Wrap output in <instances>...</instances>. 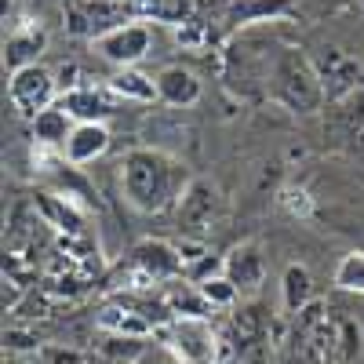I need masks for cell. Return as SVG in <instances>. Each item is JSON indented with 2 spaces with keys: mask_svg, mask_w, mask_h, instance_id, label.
Returning <instances> with one entry per match:
<instances>
[{
  "mask_svg": "<svg viewBox=\"0 0 364 364\" xmlns=\"http://www.w3.org/2000/svg\"><path fill=\"white\" fill-rule=\"evenodd\" d=\"M190 182L193 178L186 175V168L164 149H132L120 161V193L142 215L178 204Z\"/></svg>",
  "mask_w": 364,
  "mask_h": 364,
  "instance_id": "obj_1",
  "label": "cell"
},
{
  "mask_svg": "<svg viewBox=\"0 0 364 364\" xmlns=\"http://www.w3.org/2000/svg\"><path fill=\"white\" fill-rule=\"evenodd\" d=\"M273 99L281 106H288L291 113H317L324 106V84L317 66L306 55L299 51H284L273 66Z\"/></svg>",
  "mask_w": 364,
  "mask_h": 364,
  "instance_id": "obj_2",
  "label": "cell"
},
{
  "mask_svg": "<svg viewBox=\"0 0 364 364\" xmlns=\"http://www.w3.org/2000/svg\"><path fill=\"white\" fill-rule=\"evenodd\" d=\"M226 219V200L223 190L215 186L211 178H193L182 200L175 204V223L178 233L190 237V240H208Z\"/></svg>",
  "mask_w": 364,
  "mask_h": 364,
  "instance_id": "obj_3",
  "label": "cell"
},
{
  "mask_svg": "<svg viewBox=\"0 0 364 364\" xmlns=\"http://www.w3.org/2000/svg\"><path fill=\"white\" fill-rule=\"evenodd\" d=\"M168 350L175 364H215L219 360V336L208 317H171L164 328Z\"/></svg>",
  "mask_w": 364,
  "mask_h": 364,
  "instance_id": "obj_4",
  "label": "cell"
},
{
  "mask_svg": "<svg viewBox=\"0 0 364 364\" xmlns=\"http://www.w3.org/2000/svg\"><path fill=\"white\" fill-rule=\"evenodd\" d=\"M55 91H58V80L44 70V66H26L18 73H11L8 80V99L11 106L22 113V117H41L44 109L55 106Z\"/></svg>",
  "mask_w": 364,
  "mask_h": 364,
  "instance_id": "obj_5",
  "label": "cell"
},
{
  "mask_svg": "<svg viewBox=\"0 0 364 364\" xmlns=\"http://www.w3.org/2000/svg\"><path fill=\"white\" fill-rule=\"evenodd\" d=\"M314 66H317V73H321V84H324L328 102H346L350 95H357V91L364 87V66H360V58H353V55H346V51L328 48Z\"/></svg>",
  "mask_w": 364,
  "mask_h": 364,
  "instance_id": "obj_6",
  "label": "cell"
},
{
  "mask_svg": "<svg viewBox=\"0 0 364 364\" xmlns=\"http://www.w3.org/2000/svg\"><path fill=\"white\" fill-rule=\"evenodd\" d=\"M149 41L154 37H149V29L142 22H124V26L109 29V33L95 37V48H99V55L106 58V63H113L120 70H132L139 58H146Z\"/></svg>",
  "mask_w": 364,
  "mask_h": 364,
  "instance_id": "obj_7",
  "label": "cell"
},
{
  "mask_svg": "<svg viewBox=\"0 0 364 364\" xmlns=\"http://www.w3.org/2000/svg\"><path fill=\"white\" fill-rule=\"evenodd\" d=\"M132 266H139L142 273H149L157 284L175 281L178 273H186V262H182L178 248L168 245V240H142L132 252Z\"/></svg>",
  "mask_w": 364,
  "mask_h": 364,
  "instance_id": "obj_8",
  "label": "cell"
},
{
  "mask_svg": "<svg viewBox=\"0 0 364 364\" xmlns=\"http://www.w3.org/2000/svg\"><path fill=\"white\" fill-rule=\"evenodd\" d=\"M124 99H117L109 87H73L63 95V106L70 117H77L80 124H102L109 113H117V106Z\"/></svg>",
  "mask_w": 364,
  "mask_h": 364,
  "instance_id": "obj_9",
  "label": "cell"
},
{
  "mask_svg": "<svg viewBox=\"0 0 364 364\" xmlns=\"http://www.w3.org/2000/svg\"><path fill=\"white\" fill-rule=\"evenodd\" d=\"M262 277H266V262H262L255 245H237L226 255V281L240 295H255L262 288Z\"/></svg>",
  "mask_w": 364,
  "mask_h": 364,
  "instance_id": "obj_10",
  "label": "cell"
},
{
  "mask_svg": "<svg viewBox=\"0 0 364 364\" xmlns=\"http://www.w3.org/2000/svg\"><path fill=\"white\" fill-rule=\"evenodd\" d=\"M95 328L102 336H132V339H149V324L146 314H139L135 306H124V302H106V306L95 314Z\"/></svg>",
  "mask_w": 364,
  "mask_h": 364,
  "instance_id": "obj_11",
  "label": "cell"
},
{
  "mask_svg": "<svg viewBox=\"0 0 364 364\" xmlns=\"http://www.w3.org/2000/svg\"><path fill=\"white\" fill-rule=\"evenodd\" d=\"M106 149H109L106 124H77L73 135H70V142L63 146V161L70 168H84V164H91L95 157H102Z\"/></svg>",
  "mask_w": 364,
  "mask_h": 364,
  "instance_id": "obj_12",
  "label": "cell"
},
{
  "mask_svg": "<svg viewBox=\"0 0 364 364\" xmlns=\"http://www.w3.org/2000/svg\"><path fill=\"white\" fill-rule=\"evenodd\" d=\"M37 211L44 226L63 230L66 237H84V211L63 193H37Z\"/></svg>",
  "mask_w": 364,
  "mask_h": 364,
  "instance_id": "obj_13",
  "label": "cell"
},
{
  "mask_svg": "<svg viewBox=\"0 0 364 364\" xmlns=\"http://www.w3.org/2000/svg\"><path fill=\"white\" fill-rule=\"evenodd\" d=\"M157 91H161V102H168L175 109H186L200 99V80L182 66H168L157 77Z\"/></svg>",
  "mask_w": 364,
  "mask_h": 364,
  "instance_id": "obj_14",
  "label": "cell"
},
{
  "mask_svg": "<svg viewBox=\"0 0 364 364\" xmlns=\"http://www.w3.org/2000/svg\"><path fill=\"white\" fill-rule=\"evenodd\" d=\"M106 87L113 91L117 99H124V102H157V99H161L157 80H154V77H146V73H139L135 66L113 73V77L106 80Z\"/></svg>",
  "mask_w": 364,
  "mask_h": 364,
  "instance_id": "obj_15",
  "label": "cell"
},
{
  "mask_svg": "<svg viewBox=\"0 0 364 364\" xmlns=\"http://www.w3.org/2000/svg\"><path fill=\"white\" fill-rule=\"evenodd\" d=\"M44 44H48L44 29H37V26H22V29H15L11 41H8V51H4L8 66H11L15 73H18V70H26V66H37L33 58L44 51Z\"/></svg>",
  "mask_w": 364,
  "mask_h": 364,
  "instance_id": "obj_16",
  "label": "cell"
},
{
  "mask_svg": "<svg viewBox=\"0 0 364 364\" xmlns=\"http://www.w3.org/2000/svg\"><path fill=\"white\" fill-rule=\"evenodd\" d=\"M281 302H284L288 314H299L302 306H310V302H314V277H310L306 266L291 262L284 269V277H281Z\"/></svg>",
  "mask_w": 364,
  "mask_h": 364,
  "instance_id": "obj_17",
  "label": "cell"
},
{
  "mask_svg": "<svg viewBox=\"0 0 364 364\" xmlns=\"http://www.w3.org/2000/svg\"><path fill=\"white\" fill-rule=\"evenodd\" d=\"M70 120H73V117H70L63 106L44 109V113L33 120V135H37V142H41V146H55V149H63V146L70 142V135H73Z\"/></svg>",
  "mask_w": 364,
  "mask_h": 364,
  "instance_id": "obj_18",
  "label": "cell"
},
{
  "mask_svg": "<svg viewBox=\"0 0 364 364\" xmlns=\"http://www.w3.org/2000/svg\"><path fill=\"white\" fill-rule=\"evenodd\" d=\"M146 339H132V336H102L99 343V357L106 364H139L146 357Z\"/></svg>",
  "mask_w": 364,
  "mask_h": 364,
  "instance_id": "obj_19",
  "label": "cell"
},
{
  "mask_svg": "<svg viewBox=\"0 0 364 364\" xmlns=\"http://www.w3.org/2000/svg\"><path fill=\"white\" fill-rule=\"evenodd\" d=\"M132 8L139 15H149L154 22H168V26H182L190 18V0H132Z\"/></svg>",
  "mask_w": 364,
  "mask_h": 364,
  "instance_id": "obj_20",
  "label": "cell"
},
{
  "mask_svg": "<svg viewBox=\"0 0 364 364\" xmlns=\"http://www.w3.org/2000/svg\"><path fill=\"white\" fill-rule=\"evenodd\" d=\"M197 291L204 295V302H208L211 310H233L237 299H240V291L226 281V273H223V277H211V281L197 284Z\"/></svg>",
  "mask_w": 364,
  "mask_h": 364,
  "instance_id": "obj_21",
  "label": "cell"
},
{
  "mask_svg": "<svg viewBox=\"0 0 364 364\" xmlns=\"http://www.w3.org/2000/svg\"><path fill=\"white\" fill-rule=\"evenodd\" d=\"M336 288L364 295V252L343 255V262L336 266Z\"/></svg>",
  "mask_w": 364,
  "mask_h": 364,
  "instance_id": "obj_22",
  "label": "cell"
},
{
  "mask_svg": "<svg viewBox=\"0 0 364 364\" xmlns=\"http://www.w3.org/2000/svg\"><path fill=\"white\" fill-rule=\"evenodd\" d=\"M336 339H339V364L357 360L364 331H360V324H357L353 317H339V321H336Z\"/></svg>",
  "mask_w": 364,
  "mask_h": 364,
  "instance_id": "obj_23",
  "label": "cell"
},
{
  "mask_svg": "<svg viewBox=\"0 0 364 364\" xmlns=\"http://www.w3.org/2000/svg\"><path fill=\"white\" fill-rule=\"evenodd\" d=\"M175 44L182 51H204L211 44V29L200 18H186L182 26H175Z\"/></svg>",
  "mask_w": 364,
  "mask_h": 364,
  "instance_id": "obj_24",
  "label": "cell"
},
{
  "mask_svg": "<svg viewBox=\"0 0 364 364\" xmlns=\"http://www.w3.org/2000/svg\"><path fill=\"white\" fill-rule=\"evenodd\" d=\"M277 204L284 208V215H291V219H310V215H314V197H310L306 190H299V186L281 190Z\"/></svg>",
  "mask_w": 364,
  "mask_h": 364,
  "instance_id": "obj_25",
  "label": "cell"
},
{
  "mask_svg": "<svg viewBox=\"0 0 364 364\" xmlns=\"http://www.w3.org/2000/svg\"><path fill=\"white\" fill-rule=\"evenodd\" d=\"M339 120H343V132L346 135H357L364 132V87L357 91V95H350L346 102H339Z\"/></svg>",
  "mask_w": 364,
  "mask_h": 364,
  "instance_id": "obj_26",
  "label": "cell"
},
{
  "mask_svg": "<svg viewBox=\"0 0 364 364\" xmlns=\"http://www.w3.org/2000/svg\"><path fill=\"white\" fill-rule=\"evenodd\" d=\"M139 364H164V357H157V353H146Z\"/></svg>",
  "mask_w": 364,
  "mask_h": 364,
  "instance_id": "obj_27",
  "label": "cell"
},
{
  "mask_svg": "<svg viewBox=\"0 0 364 364\" xmlns=\"http://www.w3.org/2000/svg\"><path fill=\"white\" fill-rule=\"evenodd\" d=\"M113 4H132V0H113Z\"/></svg>",
  "mask_w": 364,
  "mask_h": 364,
  "instance_id": "obj_28",
  "label": "cell"
},
{
  "mask_svg": "<svg viewBox=\"0 0 364 364\" xmlns=\"http://www.w3.org/2000/svg\"><path fill=\"white\" fill-rule=\"evenodd\" d=\"M360 4H364V0H360Z\"/></svg>",
  "mask_w": 364,
  "mask_h": 364,
  "instance_id": "obj_29",
  "label": "cell"
}]
</instances>
